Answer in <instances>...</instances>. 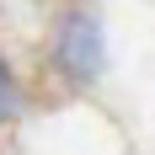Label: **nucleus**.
<instances>
[{"instance_id": "nucleus-1", "label": "nucleus", "mask_w": 155, "mask_h": 155, "mask_svg": "<svg viewBox=\"0 0 155 155\" xmlns=\"http://www.w3.org/2000/svg\"><path fill=\"white\" fill-rule=\"evenodd\" d=\"M64 59H70L75 75H96V64H102V38H96L91 16H70V27H64Z\"/></svg>"}, {"instance_id": "nucleus-2", "label": "nucleus", "mask_w": 155, "mask_h": 155, "mask_svg": "<svg viewBox=\"0 0 155 155\" xmlns=\"http://www.w3.org/2000/svg\"><path fill=\"white\" fill-rule=\"evenodd\" d=\"M16 107H21V102H16V80L5 75V64H0V123L16 118Z\"/></svg>"}]
</instances>
